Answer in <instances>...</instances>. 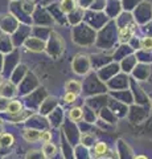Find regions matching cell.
<instances>
[{
	"label": "cell",
	"mask_w": 152,
	"mask_h": 159,
	"mask_svg": "<svg viewBox=\"0 0 152 159\" xmlns=\"http://www.w3.org/2000/svg\"><path fill=\"white\" fill-rule=\"evenodd\" d=\"M6 111L11 113V114H17V113H20V111H21V105H20V102H17V101H9V102L7 103Z\"/></svg>",
	"instance_id": "6da1fadb"
},
{
	"label": "cell",
	"mask_w": 152,
	"mask_h": 159,
	"mask_svg": "<svg viewBox=\"0 0 152 159\" xmlns=\"http://www.w3.org/2000/svg\"><path fill=\"white\" fill-rule=\"evenodd\" d=\"M106 152H107V145L103 142H98L94 147V158H99L105 155Z\"/></svg>",
	"instance_id": "7a4b0ae2"
},
{
	"label": "cell",
	"mask_w": 152,
	"mask_h": 159,
	"mask_svg": "<svg viewBox=\"0 0 152 159\" xmlns=\"http://www.w3.org/2000/svg\"><path fill=\"white\" fill-rule=\"evenodd\" d=\"M24 138H25L28 142H35L41 138V133L35 131V130H24Z\"/></svg>",
	"instance_id": "3957f363"
},
{
	"label": "cell",
	"mask_w": 152,
	"mask_h": 159,
	"mask_svg": "<svg viewBox=\"0 0 152 159\" xmlns=\"http://www.w3.org/2000/svg\"><path fill=\"white\" fill-rule=\"evenodd\" d=\"M66 90L67 92H72V93H74V94H78L81 92V84L80 82H77V81H69V82H66Z\"/></svg>",
	"instance_id": "277c9868"
},
{
	"label": "cell",
	"mask_w": 152,
	"mask_h": 159,
	"mask_svg": "<svg viewBox=\"0 0 152 159\" xmlns=\"http://www.w3.org/2000/svg\"><path fill=\"white\" fill-rule=\"evenodd\" d=\"M42 152L45 154L48 158L54 157V154H56V146L52 145V143H49V142H46L45 145H44V147H42Z\"/></svg>",
	"instance_id": "5b68a950"
},
{
	"label": "cell",
	"mask_w": 152,
	"mask_h": 159,
	"mask_svg": "<svg viewBox=\"0 0 152 159\" xmlns=\"http://www.w3.org/2000/svg\"><path fill=\"white\" fill-rule=\"evenodd\" d=\"M69 117H70L72 121L78 122V121H81V119H82V117H83V113H82L81 109L76 107V109H72V110L69 111Z\"/></svg>",
	"instance_id": "8992f818"
},
{
	"label": "cell",
	"mask_w": 152,
	"mask_h": 159,
	"mask_svg": "<svg viewBox=\"0 0 152 159\" xmlns=\"http://www.w3.org/2000/svg\"><path fill=\"white\" fill-rule=\"evenodd\" d=\"M61 8H62V11H63V12L69 13L72 9H74V8H76V2H74V0H62Z\"/></svg>",
	"instance_id": "52a82bcc"
},
{
	"label": "cell",
	"mask_w": 152,
	"mask_h": 159,
	"mask_svg": "<svg viewBox=\"0 0 152 159\" xmlns=\"http://www.w3.org/2000/svg\"><path fill=\"white\" fill-rule=\"evenodd\" d=\"M132 33H134V25H128V27H126L124 29H122L120 31V39L123 40H128L131 36H132Z\"/></svg>",
	"instance_id": "ba28073f"
},
{
	"label": "cell",
	"mask_w": 152,
	"mask_h": 159,
	"mask_svg": "<svg viewBox=\"0 0 152 159\" xmlns=\"http://www.w3.org/2000/svg\"><path fill=\"white\" fill-rule=\"evenodd\" d=\"M0 142H2L3 146H11L13 143V137L11 134H3V135L0 137Z\"/></svg>",
	"instance_id": "9c48e42d"
},
{
	"label": "cell",
	"mask_w": 152,
	"mask_h": 159,
	"mask_svg": "<svg viewBox=\"0 0 152 159\" xmlns=\"http://www.w3.org/2000/svg\"><path fill=\"white\" fill-rule=\"evenodd\" d=\"M141 47H143L144 49L151 51L152 49V37H144L143 40H141Z\"/></svg>",
	"instance_id": "30bf717a"
},
{
	"label": "cell",
	"mask_w": 152,
	"mask_h": 159,
	"mask_svg": "<svg viewBox=\"0 0 152 159\" xmlns=\"http://www.w3.org/2000/svg\"><path fill=\"white\" fill-rule=\"evenodd\" d=\"M76 96H77V94L72 93V92H67L65 94V97H63V101H65L66 103H73L76 101Z\"/></svg>",
	"instance_id": "8fae6325"
},
{
	"label": "cell",
	"mask_w": 152,
	"mask_h": 159,
	"mask_svg": "<svg viewBox=\"0 0 152 159\" xmlns=\"http://www.w3.org/2000/svg\"><path fill=\"white\" fill-rule=\"evenodd\" d=\"M40 139H42V141L46 143V142H49L52 139V134L49 131H44V133H41V138Z\"/></svg>",
	"instance_id": "7c38bea8"
},
{
	"label": "cell",
	"mask_w": 152,
	"mask_h": 159,
	"mask_svg": "<svg viewBox=\"0 0 152 159\" xmlns=\"http://www.w3.org/2000/svg\"><path fill=\"white\" fill-rule=\"evenodd\" d=\"M135 159H147V157H144V155H138Z\"/></svg>",
	"instance_id": "4fadbf2b"
}]
</instances>
